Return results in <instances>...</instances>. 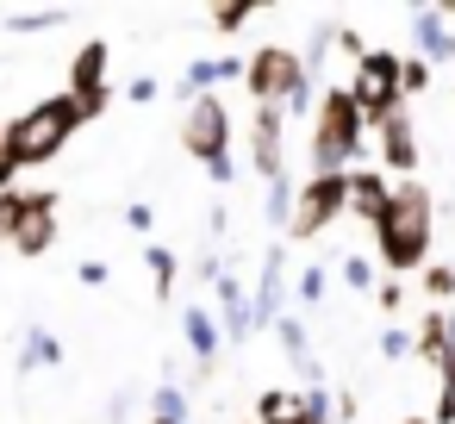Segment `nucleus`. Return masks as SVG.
I'll return each mask as SVG.
<instances>
[{
	"label": "nucleus",
	"mask_w": 455,
	"mask_h": 424,
	"mask_svg": "<svg viewBox=\"0 0 455 424\" xmlns=\"http://www.w3.org/2000/svg\"><path fill=\"white\" fill-rule=\"evenodd\" d=\"M63 20H69V7H32V13H7V32H51Z\"/></svg>",
	"instance_id": "nucleus-25"
},
{
	"label": "nucleus",
	"mask_w": 455,
	"mask_h": 424,
	"mask_svg": "<svg viewBox=\"0 0 455 424\" xmlns=\"http://www.w3.org/2000/svg\"><path fill=\"white\" fill-rule=\"evenodd\" d=\"M107 94H113V88H107ZM107 94H82V100H76V113H82V125H88V119H100V113H107Z\"/></svg>",
	"instance_id": "nucleus-36"
},
{
	"label": "nucleus",
	"mask_w": 455,
	"mask_h": 424,
	"mask_svg": "<svg viewBox=\"0 0 455 424\" xmlns=\"http://www.w3.org/2000/svg\"><path fill=\"white\" fill-rule=\"evenodd\" d=\"M343 200H349V181H343V175H306V188H293L287 237H293V244L318 237L324 225H337V219H343Z\"/></svg>",
	"instance_id": "nucleus-7"
},
{
	"label": "nucleus",
	"mask_w": 455,
	"mask_h": 424,
	"mask_svg": "<svg viewBox=\"0 0 455 424\" xmlns=\"http://www.w3.org/2000/svg\"><path fill=\"white\" fill-rule=\"evenodd\" d=\"M250 169L262 181L287 175V113L281 107H256V119H250Z\"/></svg>",
	"instance_id": "nucleus-10"
},
{
	"label": "nucleus",
	"mask_w": 455,
	"mask_h": 424,
	"mask_svg": "<svg viewBox=\"0 0 455 424\" xmlns=\"http://www.w3.org/2000/svg\"><path fill=\"white\" fill-rule=\"evenodd\" d=\"M13 212H20V194L0 200V244H7V231H13Z\"/></svg>",
	"instance_id": "nucleus-38"
},
{
	"label": "nucleus",
	"mask_w": 455,
	"mask_h": 424,
	"mask_svg": "<svg viewBox=\"0 0 455 424\" xmlns=\"http://www.w3.org/2000/svg\"><path fill=\"white\" fill-rule=\"evenodd\" d=\"M262 212L275 219V225H287V212H293V181L281 175V181H268V194H262Z\"/></svg>",
	"instance_id": "nucleus-27"
},
{
	"label": "nucleus",
	"mask_w": 455,
	"mask_h": 424,
	"mask_svg": "<svg viewBox=\"0 0 455 424\" xmlns=\"http://www.w3.org/2000/svg\"><path fill=\"white\" fill-rule=\"evenodd\" d=\"M368 132L380 138V163H387L393 175H405V181H411V175H418V125H411V113H405V107H393V113H387V119H374Z\"/></svg>",
	"instance_id": "nucleus-12"
},
{
	"label": "nucleus",
	"mask_w": 455,
	"mask_h": 424,
	"mask_svg": "<svg viewBox=\"0 0 455 424\" xmlns=\"http://www.w3.org/2000/svg\"><path fill=\"white\" fill-rule=\"evenodd\" d=\"M424 88H430V63L399 57V94H424Z\"/></svg>",
	"instance_id": "nucleus-29"
},
{
	"label": "nucleus",
	"mask_w": 455,
	"mask_h": 424,
	"mask_svg": "<svg viewBox=\"0 0 455 424\" xmlns=\"http://www.w3.org/2000/svg\"><path fill=\"white\" fill-rule=\"evenodd\" d=\"M212 306H219V331L231 337V343H243L250 337V287L231 275V268H219V281H212Z\"/></svg>",
	"instance_id": "nucleus-14"
},
{
	"label": "nucleus",
	"mask_w": 455,
	"mask_h": 424,
	"mask_svg": "<svg viewBox=\"0 0 455 424\" xmlns=\"http://www.w3.org/2000/svg\"><path fill=\"white\" fill-rule=\"evenodd\" d=\"M156 94H163V82H156V76H138V82L125 88V100H138V107H150Z\"/></svg>",
	"instance_id": "nucleus-34"
},
{
	"label": "nucleus",
	"mask_w": 455,
	"mask_h": 424,
	"mask_svg": "<svg viewBox=\"0 0 455 424\" xmlns=\"http://www.w3.org/2000/svg\"><path fill=\"white\" fill-rule=\"evenodd\" d=\"M281 312H287V244H268L262 275L250 287V331H268Z\"/></svg>",
	"instance_id": "nucleus-11"
},
{
	"label": "nucleus",
	"mask_w": 455,
	"mask_h": 424,
	"mask_svg": "<svg viewBox=\"0 0 455 424\" xmlns=\"http://www.w3.org/2000/svg\"><path fill=\"white\" fill-rule=\"evenodd\" d=\"M144 262H150V281H156V300H175V250L169 244H144Z\"/></svg>",
	"instance_id": "nucleus-22"
},
{
	"label": "nucleus",
	"mask_w": 455,
	"mask_h": 424,
	"mask_svg": "<svg viewBox=\"0 0 455 424\" xmlns=\"http://www.w3.org/2000/svg\"><path fill=\"white\" fill-rule=\"evenodd\" d=\"M430 231H436V200H430V188L411 175V181H399V188L387 194V212H380V225H374L380 262H387L393 275L424 268V262H430Z\"/></svg>",
	"instance_id": "nucleus-1"
},
{
	"label": "nucleus",
	"mask_w": 455,
	"mask_h": 424,
	"mask_svg": "<svg viewBox=\"0 0 455 424\" xmlns=\"http://www.w3.org/2000/svg\"><path fill=\"white\" fill-rule=\"evenodd\" d=\"M107 63H113V44H107V38H88V44L76 51V63H69V100L107 94Z\"/></svg>",
	"instance_id": "nucleus-15"
},
{
	"label": "nucleus",
	"mask_w": 455,
	"mask_h": 424,
	"mask_svg": "<svg viewBox=\"0 0 455 424\" xmlns=\"http://www.w3.org/2000/svg\"><path fill=\"white\" fill-rule=\"evenodd\" d=\"M374 300H380V312H399V306H405V281H380Z\"/></svg>",
	"instance_id": "nucleus-35"
},
{
	"label": "nucleus",
	"mask_w": 455,
	"mask_h": 424,
	"mask_svg": "<svg viewBox=\"0 0 455 424\" xmlns=\"http://www.w3.org/2000/svg\"><path fill=\"white\" fill-rule=\"evenodd\" d=\"M449 337H455V312H449V306H430V312L418 318V331H411V356H424V362H436Z\"/></svg>",
	"instance_id": "nucleus-19"
},
{
	"label": "nucleus",
	"mask_w": 455,
	"mask_h": 424,
	"mask_svg": "<svg viewBox=\"0 0 455 424\" xmlns=\"http://www.w3.org/2000/svg\"><path fill=\"white\" fill-rule=\"evenodd\" d=\"M150 418H156V424H188V393L163 380V387L150 393Z\"/></svg>",
	"instance_id": "nucleus-24"
},
{
	"label": "nucleus",
	"mask_w": 455,
	"mask_h": 424,
	"mask_svg": "<svg viewBox=\"0 0 455 424\" xmlns=\"http://www.w3.org/2000/svg\"><path fill=\"white\" fill-rule=\"evenodd\" d=\"M268 331L281 337V356H287V362H293V368L306 374V387H324V368H318V356L306 349V324H299L293 312H281V318H275Z\"/></svg>",
	"instance_id": "nucleus-18"
},
{
	"label": "nucleus",
	"mask_w": 455,
	"mask_h": 424,
	"mask_svg": "<svg viewBox=\"0 0 455 424\" xmlns=\"http://www.w3.org/2000/svg\"><path fill=\"white\" fill-rule=\"evenodd\" d=\"M212 26L231 38V32H243V26H250V7H219V13H212Z\"/></svg>",
	"instance_id": "nucleus-33"
},
{
	"label": "nucleus",
	"mask_w": 455,
	"mask_h": 424,
	"mask_svg": "<svg viewBox=\"0 0 455 424\" xmlns=\"http://www.w3.org/2000/svg\"><path fill=\"white\" fill-rule=\"evenodd\" d=\"M343 281H349L355 293H374V262H368V256H343Z\"/></svg>",
	"instance_id": "nucleus-30"
},
{
	"label": "nucleus",
	"mask_w": 455,
	"mask_h": 424,
	"mask_svg": "<svg viewBox=\"0 0 455 424\" xmlns=\"http://www.w3.org/2000/svg\"><path fill=\"white\" fill-rule=\"evenodd\" d=\"M424 293L443 306V300L455 293V268H449V262H424Z\"/></svg>",
	"instance_id": "nucleus-28"
},
{
	"label": "nucleus",
	"mask_w": 455,
	"mask_h": 424,
	"mask_svg": "<svg viewBox=\"0 0 455 424\" xmlns=\"http://www.w3.org/2000/svg\"><path fill=\"white\" fill-rule=\"evenodd\" d=\"M63 362V337L57 331H44V324H32L26 331V343H20V356H13V368L20 374H32V368H57Z\"/></svg>",
	"instance_id": "nucleus-21"
},
{
	"label": "nucleus",
	"mask_w": 455,
	"mask_h": 424,
	"mask_svg": "<svg viewBox=\"0 0 455 424\" xmlns=\"http://www.w3.org/2000/svg\"><path fill=\"white\" fill-rule=\"evenodd\" d=\"M436 374H443V393H436V418H430V424H455V337L443 343Z\"/></svg>",
	"instance_id": "nucleus-23"
},
{
	"label": "nucleus",
	"mask_w": 455,
	"mask_h": 424,
	"mask_svg": "<svg viewBox=\"0 0 455 424\" xmlns=\"http://www.w3.org/2000/svg\"><path fill=\"white\" fill-rule=\"evenodd\" d=\"M380 356H387V362H405V356H411V331H405V324H387V331H380Z\"/></svg>",
	"instance_id": "nucleus-31"
},
{
	"label": "nucleus",
	"mask_w": 455,
	"mask_h": 424,
	"mask_svg": "<svg viewBox=\"0 0 455 424\" xmlns=\"http://www.w3.org/2000/svg\"><path fill=\"white\" fill-rule=\"evenodd\" d=\"M13 181H20V169H13L7 156H0V200H7V194H13Z\"/></svg>",
	"instance_id": "nucleus-39"
},
{
	"label": "nucleus",
	"mask_w": 455,
	"mask_h": 424,
	"mask_svg": "<svg viewBox=\"0 0 455 424\" xmlns=\"http://www.w3.org/2000/svg\"><path fill=\"white\" fill-rule=\"evenodd\" d=\"M181 331H188V349H194L200 374H212V362H219V349H225V331H219L212 306H188V312H181Z\"/></svg>",
	"instance_id": "nucleus-16"
},
{
	"label": "nucleus",
	"mask_w": 455,
	"mask_h": 424,
	"mask_svg": "<svg viewBox=\"0 0 455 424\" xmlns=\"http://www.w3.org/2000/svg\"><path fill=\"white\" fill-rule=\"evenodd\" d=\"M125 225H132V231H150V225H156V212L138 200V206H125Z\"/></svg>",
	"instance_id": "nucleus-37"
},
{
	"label": "nucleus",
	"mask_w": 455,
	"mask_h": 424,
	"mask_svg": "<svg viewBox=\"0 0 455 424\" xmlns=\"http://www.w3.org/2000/svg\"><path fill=\"white\" fill-rule=\"evenodd\" d=\"M219 82H243V57H194L175 94H181V100H194V94H212Z\"/></svg>",
	"instance_id": "nucleus-17"
},
{
	"label": "nucleus",
	"mask_w": 455,
	"mask_h": 424,
	"mask_svg": "<svg viewBox=\"0 0 455 424\" xmlns=\"http://www.w3.org/2000/svg\"><path fill=\"white\" fill-rule=\"evenodd\" d=\"M7 244H13L20 256H44V250L57 244V194H51V188H38V194H20V212H13V231H7Z\"/></svg>",
	"instance_id": "nucleus-9"
},
{
	"label": "nucleus",
	"mask_w": 455,
	"mask_h": 424,
	"mask_svg": "<svg viewBox=\"0 0 455 424\" xmlns=\"http://www.w3.org/2000/svg\"><path fill=\"white\" fill-rule=\"evenodd\" d=\"M82 132V113L69 94H51L38 107H26L13 125H0V156H7L13 169H38L51 156H63V144Z\"/></svg>",
	"instance_id": "nucleus-2"
},
{
	"label": "nucleus",
	"mask_w": 455,
	"mask_h": 424,
	"mask_svg": "<svg viewBox=\"0 0 455 424\" xmlns=\"http://www.w3.org/2000/svg\"><path fill=\"white\" fill-rule=\"evenodd\" d=\"M405 32H411V57L418 63H449L455 57V0H443V7H411L405 13Z\"/></svg>",
	"instance_id": "nucleus-8"
},
{
	"label": "nucleus",
	"mask_w": 455,
	"mask_h": 424,
	"mask_svg": "<svg viewBox=\"0 0 455 424\" xmlns=\"http://www.w3.org/2000/svg\"><path fill=\"white\" fill-rule=\"evenodd\" d=\"M349 181V200H343V212H355V219H368V225H380V212H387V194H393V181L380 175V169H349L343 175Z\"/></svg>",
	"instance_id": "nucleus-13"
},
{
	"label": "nucleus",
	"mask_w": 455,
	"mask_h": 424,
	"mask_svg": "<svg viewBox=\"0 0 455 424\" xmlns=\"http://www.w3.org/2000/svg\"><path fill=\"white\" fill-rule=\"evenodd\" d=\"M362 138H368V125H362V113H355V100L343 94V88H324L318 94V113H312V175H349V169H362Z\"/></svg>",
	"instance_id": "nucleus-3"
},
{
	"label": "nucleus",
	"mask_w": 455,
	"mask_h": 424,
	"mask_svg": "<svg viewBox=\"0 0 455 424\" xmlns=\"http://www.w3.org/2000/svg\"><path fill=\"white\" fill-rule=\"evenodd\" d=\"M256 424H312V412H306L299 393H287V387H262V393H256Z\"/></svg>",
	"instance_id": "nucleus-20"
},
{
	"label": "nucleus",
	"mask_w": 455,
	"mask_h": 424,
	"mask_svg": "<svg viewBox=\"0 0 455 424\" xmlns=\"http://www.w3.org/2000/svg\"><path fill=\"white\" fill-rule=\"evenodd\" d=\"M343 94L355 100L362 125L387 119L393 107H405V94H399V51H362L355 57V76L343 82Z\"/></svg>",
	"instance_id": "nucleus-6"
},
{
	"label": "nucleus",
	"mask_w": 455,
	"mask_h": 424,
	"mask_svg": "<svg viewBox=\"0 0 455 424\" xmlns=\"http://www.w3.org/2000/svg\"><path fill=\"white\" fill-rule=\"evenodd\" d=\"M399 424H430V418H399Z\"/></svg>",
	"instance_id": "nucleus-40"
},
{
	"label": "nucleus",
	"mask_w": 455,
	"mask_h": 424,
	"mask_svg": "<svg viewBox=\"0 0 455 424\" xmlns=\"http://www.w3.org/2000/svg\"><path fill=\"white\" fill-rule=\"evenodd\" d=\"M324 287H331V275H324L318 262H312V268H299V275L287 281V293H293L299 306H318V300H324Z\"/></svg>",
	"instance_id": "nucleus-26"
},
{
	"label": "nucleus",
	"mask_w": 455,
	"mask_h": 424,
	"mask_svg": "<svg viewBox=\"0 0 455 424\" xmlns=\"http://www.w3.org/2000/svg\"><path fill=\"white\" fill-rule=\"evenodd\" d=\"M299 399H306V412H312V424H331V387H306Z\"/></svg>",
	"instance_id": "nucleus-32"
},
{
	"label": "nucleus",
	"mask_w": 455,
	"mask_h": 424,
	"mask_svg": "<svg viewBox=\"0 0 455 424\" xmlns=\"http://www.w3.org/2000/svg\"><path fill=\"white\" fill-rule=\"evenodd\" d=\"M181 144H188V156H194L219 188H231V175H237V163H231V113H225L219 94H194V100H188Z\"/></svg>",
	"instance_id": "nucleus-5"
},
{
	"label": "nucleus",
	"mask_w": 455,
	"mask_h": 424,
	"mask_svg": "<svg viewBox=\"0 0 455 424\" xmlns=\"http://www.w3.org/2000/svg\"><path fill=\"white\" fill-rule=\"evenodd\" d=\"M243 88L256 107H281L287 119L312 113V76H306L293 44H262L256 57H243Z\"/></svg>",
	"instance_id": "nucleus-4"
}]
</instances>
